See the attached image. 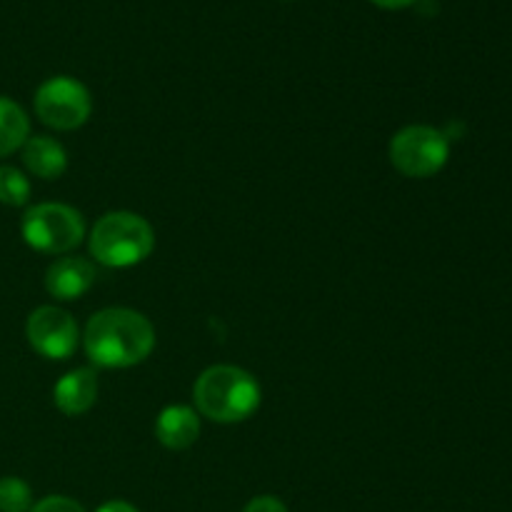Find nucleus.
Masks as SVG:
<instances>
[{"instance_id":"obj_10","label":"nucleus","mask_w":512,"mask_h":512,"mask_svg":"<svg viewBox=\"0 0 512 512\" xmlns=\"http://www.w3.org/2000/svg\"><path fill=\"white\" fill-rule=\"evenodd\" d=\"M200 420L193 408L170 405L155 420V438L168 450H185L198 440Z\"/></svg>"},{"instance_id":"obj_5","label":"nucleus","mask_w":512,"mask_h":512,"mask_svg":"<svg viewBox=\"0 0 512 512\" xmlns=\"http://www.w3.org/2000/svg\"><path fill=\"white\" fill-rule=\"evenodd\" d=\"M450 143L440 130L410 125L390 140V163L408 178H430L448 163Z\"/></svg>"},{"instance_id":"obj_14","label":"nucleus","mask_w":512,"mask_h":512,"mask_svg":"<svg viewBox=\"0 0 512 512\" xmlns=\"http://www.w3.org/2000/svg\"><path fill=\"white\" fill-rule=\"evenodd\" d=\"M33 508V493L25 480L0 478V512H30Z\"/></svg>"},{"instance_id":"obj_2","label":"nucleus","mask_w":512,"mask_h":512,"mask_svg":"<svg viewBox=\"0 0 512 512\" xmlns=\"http://www.w3.org/2000/svg\"><path fill=\"white\" fill-rule=\"evenodd\" d=\"M200 415L215 423H243L260 408V385L235 365L208 368L193 385Z\"/></svg>"},{"instance_id":"obj_3","label":"nucleus","mask_w":512,"mask_h":512,"mask_svg":"<svg viewBox=\"0 0 512 512\" xmlns=\"http://www.w3.org/2000/svg\"><path fill=\"white\" fill-rule=\"evenodd\" d=\"M155 233L145 218L135 213H108L90 233V255L105 268H130L153 253Z\"/></svg>"},{"instance_id":"obj_13","label":"nucleus","mask_w":512,"mask_h":512,"mask_svg":"<svg viewBox=\"0 0 512 512\" xmlns=\"http://www.w3.org/2000/svg\"><path fill=\"white\" fill-rule=\"evenodd\" d=\"M30 198V180L13 165H0V203L20 208Z\"/></svg>"},{"instance_id":"obj_4","label":"nucleus","mask_w":512,"mask_h":512,"mask_svg":"<svg viewBox=\"0 0 512 512\" xmlns=\"http://www.w3.org/2000/svg\"><path fill=\"white\" fill-rule=\"evenodd\" d=\"M23 240L38 253H68L85 238V220L63 203H40L28 208L20 223Z\"/></svg>"},{"instance_id":"obj_17","label":"nucleus","mask_w":512,"mask_h":512,"mask_svg":"<svg viewBox=\"0 0 512 512\" xmlns=\"http://www.w3.org/2000/svg\"><path fill=\"white\" fill-rule=\"evenodd\" d=\"M98 512H138L130 503H123V500H110V503L100 505Z\"/></svg>"},{"instance_id":"obj_6","label":"nucleus","mask_w":512,"mask_h":512,"mask_svg":"<svg viewBox=\"0 0 512 512\" xmlns=\"http://www.w3.org/2000/svg\"><path fill=\"white\" fill-rule=\"evenodd\" d=\"M93 100L80 80L68 75H55L45 80L35 93V113L40 123L55 130H75L88 123Z\"/></svg>"},{"instance_id":"obj_16","label":"nucleus","mask_w":512,"mask_h":512,"mask_svg":"<svg viewBox=\"0 0 512 512\" xmlns=\"http://www.w3.org/2000/svg\"><path fill=\"white\" fill-rule=\"evenodd\" d=\"M243 512H288V508L283 505V500L273 498V495H260V498L250 500Z\"/></svg>"},{"instance_id":"obj_12","label":"nucleus","mask_w":512,"mask_h":512,"mask_svg":"<svg viewBox=\"0 0 512 512\" xmlns=\"http://www.w3.org/2000/svg\"><path fill=\"white\" fill-rule=\"evenodd\" d=\"M30 133V120L25 110L10 98L0 95V158L23 148Z\"/></svg>"},{"instance_id":"obj_7","label":"nucleus","mask_w":512,"mask_h":512,"mask_svg":"<svg viewBox=\"0 0 512 512\" xmlns=\"http://www.w3.org/2000/svg\"><path fill=\"white\" fill-rule=\"evenodd\" d=\"M30 348L48 360H68L78 345V323L65 310L43 305L33 310L25 325Z\"/></svg>"},{"instance_id":"obj_11","label":"nucleus","mask_w":512,"mask_h":512,"mask_svg":"<svg viewBox=\"0 0 512 512\" xmlns=\"http://www.w3.org/2000/svg\"><path fill=\"white\" fill-rule=\"evenodd\" d=\"M23 163L35 178L55 180L68 168V155L58 140L48 138V135H35V138L25 140Z\"/></svg>"},{"instance_id":"obj_18","label":"nucleus","mask_w":512,"mask_h":512,"mask_svg":"<svg viewBox=\"0 0 512 512\" xmlns=\"http://www.w3.org/2000/svg\"><path fill=\"white\" fill-rule=\"evenodd\" d=\"M373 5H378V8H385V10H403L408 8V5H413L415 0H370Z\"/></svg>"},{"instance_id":"obj_8","label":"nucleus","mask_w":512,"mask_h":512,"mask_svg":"<svg viewBox=\"0 0 512 512\" xmlns=\"http://www.w3.org/2000/svg\"><path fill=\"white\" fill-rule=\"evenodd\" d=\"M95 268L90 260L68 255V258L55 260L45 273V290L58 300H78L93 288Z\"/></svg>"},{"instance_id":"obj_9","label":"nucleus","mask_w":512,"mask_h":512,"mask_svg":"<svg viewBox=\"0 0 512 512\" xmlns=\"http://www.w3.org/2000/svg\"><path fill=\"white\" fill-rule=\"evenodd\" d=\"M53 400L55 408L63 415H70V418L88 413L95 400H98V375H95V370L78 368L65 373L55 383Z\"/></svg>"},{"instance_id":"obj_15","label":"nucleus","mask_w":512,"mask_h":512,"mask_svg":"<svg viewBox=\"0 0 512 512\" xmlns=\"http://www.w3.org/2000/svg\"><path fill=\"white\" fill-rule=\"evenodd\" d=\"M30 512H85L83 505L75 503V500L65 498V495H48L40 503H35Z\"/></svg>"},{"instance_id":"obj_1","label":"nucleus","mask_w":512,"mask_h":512,"mask_svg":"<svg viewBox=\"0 0 512 512\" xmlns=\"http://www.w3.org/2000/svg\"><path fill=\"white\" fill-rule=\"evenodd\" d=\"M85 353L98 368L120 370L143 363L155 348V330L143 313L108 308L85 325Z\"/></svg>"}]
</instances>
